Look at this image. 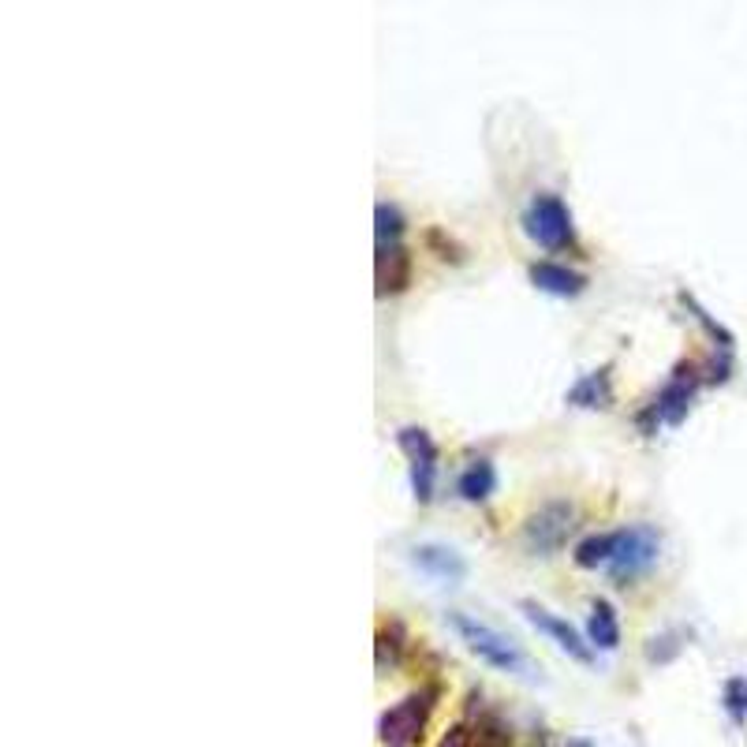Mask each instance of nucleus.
Segmentation results:
<instances>
[{
	"mask_svg": "<svg viewBox=\"0 0 747 747\" xmlns=\"http://www.w3.org/2000/svg\"><path fill=\"white\" fill-rule=\"evenodd\" d=\"M448 624H453L456 636L471 647V654H478L489 669L516 673V677H527L531 673V662H527V654L519 650V643L508 639L505 632H497L494 624L471 617V613H448Z\"/></svg>",
	"mask_w": 747,
	"mask_h": 747,
	"instance_id": "obj_1",
	"label": "nucleus"
},
{
	"mask_svg": "<svg viewBox=\"0 0 747 747\" xmlns=\"http://www.w3.org/2000/svg\"><path fill=\"white\" fill-rule=\"evenodd\" d=\"M662 557V535L647 524H636V527H624L617 531V546H613V557H609V579L617 583V587H628V583H636L639 576H647V572L658 565Z\"/></svg>",
	"mask_w": 747,
	"mask_h": 747,
	"instance_id": "obj_2",
	"label": "nucleus"
},
{
	"mask_svg": "<svg viewBox=\"0 0 747 747\" xmlns=\"http://www.w3.org/2000/svg\"><path fill=\"white\" fill-rule=\"evenodd\" d=\"M524 229L538 248L546 251H568L576 248V229H572V213L557 194H535L531 206L524 210Z\"/></svg>",
	"mask_w": 747,
	"mask_h": 747,
	"instance_id": "obj_3",
	"label": "nucleus"
},
{
	"mask_svg": "<svg viewBox=\"0 0 747 747\" xmlns=\"http://www.w3.org/2000/svg\"><path fill=\"white\" fill-rule=\"evenodd\" d=\"M695 393H699V374H695V366H677L669 385H665L662 393L654 396V404L639 415V426L647 430V434H658V426H680Z\"/></svg>",
	"mask_w": 747,
	"mask_h": 747,
	"instance_id": "obj_4",
	"label": "nucleus"
},
{
	"mask_svg": "<svg viewBox=\"0 0 747 747\" xmlns=\"http://www.w3.org/2000/svg\"><path fill=\"white\" fill-rule=\"evenodd\" d=\"M430 710H434V692H415L396 706H388L382 714V721H377L382 744L385 747H415L426 733Z\"/></svg>",
	"mask_w": 747,
	"mask_h": 747,
	"instance_id": "obj_5",
	"label": "nucleus"
},
{
	"mask_svg": "<svg viewBox=\"0 0 747 747\" xmlns=\"http://www.w3.org/2000/svg\"><path fill=\"white\" fill-rule=\"evenodd\" d=\"M572 531H576V508L568 501H549L524 524V546L535 557H549L565 546Z\"/></svg>",
	"mask_w": 747,
	"mask_h": 747,
	"instance_id": "obj_6",
	"label": "nucleus"
},
{
	"mask_svg": "<svg viewBox=\"0 0 747 747\" xmlns=\"http://www.w3.org/2000/svg\"><path fill=\"white\" fill-rule=\"evenodd\" d=\"M396 445H401L407 453V460H412V489H415V497L426 505V501L434 497V475H437L434 437L418 426H404L401 434H396Z\"/></svg>",
	"mask_w": 747,
	"mask_h": 747,
	"instance_id": "obj_7",
	"label": "nucleus"
},
{
	"mask_svg": "<svg viewBox=\"0 0 747 747\" xmlns=\"http://www.w3.org/2000/svg\"><path fill=\"white\" fill-rule=\"evenodd\" d=\"M519 609H524V617H527L531 624H535L542 636L554 639L557 647L568 654V658H576V662H583V665L595 662V647H590V643H583V636H579L576 628H572V624H568L565 617H557V613H549L546 606H538V602H531V598L519 602Z\"/></svg>",
	"mask_w": 747,
	"mask_h": 747,
	"instance_id": "obj_8",
	"label": "nucleus"
},
{
	"mask_svg": "<svg viewBox=\"0 0 747 747\" xmlns=\"http://www.w3.org/2000/svg\"><path fill=\"white\" fill-rule=\"evenodd\" d=\"M412 565L423 572V576L437 583H464L467 579V561L456 554V549L442 546V542H423V546H412Z\"/></svg>",
	"mask_w": 747,
	"mask_h": 747,
	"instance_id": "obj_9",
	"label": "nucleus"
},
{
	"mask_svg": "<svg viewBox=\"0 0 747 747\" xmlns=\"http://www.w3.org/2000/svg\"><path fill=\"white\" fill-rule=\"evenodd\" d=\"M377 295H396L412 284V254L401 243H377Z\"/></svg>",
	"mask_w": 747,
	"mask_h": 747,
	"instance_id": "obj_10",
	"label": "nucleus"
},
{
	"mask_svg": "<svg viewBox=\"0 0 747 747\" xmlns=\"http://www.w3.org/2000/svg\"><path fill=\"white\" fill-rule=\"evenodd\" d=\"M527 277L538 292L561 295V300H572V295H579L583 289H587V277L576 270H568V265H561V262H535L527 270Z\"/></svg>",
	"mask_w": 747,
	"mask_h": 747,
	"instance_id": "obj_11",
	"label": "nucleus"
},
{
	"mask_svg": "<svg viewBox=\"0 0 747 747\" xmlns=\"http://www.w3.org/2000/svg\"><path fill=\"white\" fill-rule=\"evenodd\" d=\"M587 643H590V647H595V650H606V654L620 647V620H617V609H613L606 598H595V602H590Z\"/></svg>",
	"mask_w": 747,
	"mask_h": 747,
	"instance_id": "obj_12",
	"label": "nucleus"
},
{
	"mask_svg": "<svg viewBox=\"0 0 747 747\" xmlns=\"http://www.w3.org/2000/svg\"><path fill=\"white\" fill-rule=\"evenodd\" d=\"M565 401L572 407H609L613 404V385H609V371H595L583 374L576 385L568 388Z\"/></svg>",
	"mask_w": 747,
	"mask_h": 747,
	"instance_id": "obj_13",
	"label": "nucleus"
},
{
	"mask_svg": "<svg viewBox=\"0 0 747 747\" xmlns=\"http://www.w3.org/2000/svg\"><path fill=\"white\" fill-rule=\"evenodd\" d=\"M497 489V467L489 460H475L464 467V475L456 478V494L464 501H486Z\"/></svg>",
	"mask_w": 747,
	"mask_h": 747,
	"instance_id": "obj_14",
	"label": "nucleus"
},
{
	"mask_svg": "<svg viewBox=\"0 0 747 747\" xmlns=\"http://www.w3.org/2000/svg\"><path fill=\"white\" fill-rule=\"evenodd\" d=\"M613 546H617V531L613 535H590L576 546V565L579 568H606L613 557Z\"/></svg>",
	"mask_w": 747,
	"mask_h": 747,
	"instance_id": "obj_15",
	"label": "nucleus"
},
{
	"mask_svg": "<svg viewBox=\"0 0 747 747\" xmlns=\"http://www.w3.org/2000/svg\"><path fill=\"white\" fill-rule=\"evenodd\" d=\"M374 232H377V243H401L404 235V218L396 206H388V202H377L374 206Z\"/></svg>",
	"mask_w": 747,
	"mask_h": 747,
	"instance_id": "obj_16",
	"label": "nucleus"
},
{
	"mask_svg": "<svg viewBox=\"0 0 747 747\" xmlns=\"http://www.w3.org/2000/svg\"><path fill=\"white\" fill-rule=\"evenodd\" d=\"M725 710H729V718L740 725L747 718V677H733L725 684V695H721Z\"/></svg>",
	"mask_w": 747,
	"mask_h": 747,
	"instance_id": "obj_17",
	"label": "nucleus"
},
{
	"mask_svg": "<svg viewBox=\"0 0 747 747\" xmlns=\"http://www.w3.org/2000/svg\"><path fill=\"white\" fill-rule=\"evenodd\" d=\"M442 747H467V729H464V725H456V729H448V736L442 740Z\"/></svg>",
	"mask_w": 747,
	"mask_h": 747,
	"instance_id": "obj_18",
	"label": "nucleus"
},
{
	"mask_svg": "<svg viewBox=\"0 0 747 747\" xmlns=\"http://www.w3.org/2000/svg\"><path fill=\"white\" fill-rule=\"evenodd\" d=\"M568 747H595L590 740H568Z\"/></svg>",
	"mask_w": 747,
	"mask_h": 747,
	"instance_id": "obj_19",
	"label": "nucleus"
}]
</instances>
